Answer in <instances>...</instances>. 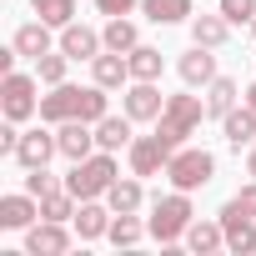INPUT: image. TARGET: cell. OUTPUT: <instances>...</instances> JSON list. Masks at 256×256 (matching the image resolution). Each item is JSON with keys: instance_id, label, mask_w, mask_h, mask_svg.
<instances>
[{"instance_id": "cell-1", "label": "cell", "mask_w": 256, "mask_h": 256, "mask_svg": "<svg viewBox=\"0 0 256 256\" xmlns=\"http://www.w3.org/2000/svg\"><path fill=\"white\" fill-rule=\"evenodd\" d=\"M206 120V100L201 96H166V110L156 120V136L166 151H181L186 136H196V126Z\"/></svg>"}, {"instance_id": "cell-2", "label": "cell", "mask_w": 256, "mask_h": 256, "mask_svg": "<svg viewBox=\"0 0 256 256\" xmlns=\"http://www.w3.org/2000/svg\"><path fill=\"white\" fill-rule=\"evenodd\" d=\"M116 186V151H96L86 161H70V176H66V191L76 201H96Z\"/></svg>"}, {"instance_id": "cell-3", "label": "cell", "mask_w": 256, "mask_h": 256, "mask_svg": "<svg viewBox=\"0 0 256 256\" xmlns=\"http://www.w3.org/2000/svg\"><path fill=\"white\" fill-rule=\"evenodd\" d=\"M196 221V211H191V191H171V196H156L151 201V236L161 241V246H176V241H186V226Z\"/></svg>"}, {"instance_id": "cell-4", "label": "cell", "mask_w": 256, "mask_h": 256, "mask_svg": "<svg viewBox=\"0 0 256 256\" xmlns=\"http://www.w3.org/2000/svg\"><path fill=\"white\" fill-rule=\"evenodd\" d=\"M211 176H216V156L201 146H181L166 161V181L176 191H201V186H211Z\"/></svg>"}, {"instance_id": "cell-5", "label": "cell", "mask_w": 256, "mask_h": 256, "mask_svg": "<svg viewBox=\"0 0 256 256\" xmlns=\"http://www.w3.org/2000/svg\"><path fill=\"white\" fill-rule=\"evenodd\" d=\"M40 76H26V70H10L6 80H0V110H6V120H30L40 116Z\"/></svg>"}, {"instance_id": "cell-6", "label": "cell", "mask_w": 256, "mask_h": 256, "mask_svg": "<svg viewBox=\"0 0 256 256\" xmlns=\"http://www.w3.org/2000/svg\"><path fill=\"white\" fill-rule=\"evenodd\" d=\"M126 161H131V176H161L166 171V161H171V151L161 146V136H136L131 146H126Z\"/></svg>"}, {"instance_id": "cell-7", "label": "cell", "mask_w": 256, "mask_h": 256, "mask_svg": "<svg viewBox=\"0 0 256 256\" xmlns=\"http://www.w3.org/2000/svg\"><path fill=\"white\" fill-rule=\"evenodd\" d=\"M40 120H46V126L80 120V86H70V80L50 86V96H40Z\"/></svg>"}, {"instance_id": "cell-8", "label": "cell", "mask_w": 256, "mask_h": 256, "mask_svg": "<svg viewBox=\"0 0 256 256\" xmlns=\"http://www.w3.org/2000/svg\"><path fill=\"white\" fill-rule=\"evenodd\" d=\"M221 226H226V246H231L236 256H251V251H256V216H246L236 201L221 206Z\"/></svg>"}, {"instance_id": "cell-9", "label": "cell", "mask_w": 256, "mask_h": 256, "mask_svg": "<svg viewBox=\"0 0 256 256\" xmlns=\"http://www.w3.org/2000/svg\"><path fill=\"white\" fill-rule=\"evenodd\" d=\"M56 141H60V156H66V161H86V156L100 151L90 120H60V126H56Z\"/></svg>"}, {"instance_id": "cell-10", "label": "cell", "mask_w": 256, "mask_h": 256, "mask_svg": "<svg viewBox=\"0 0 256 256\" xmlns=\"http://www.w3.org/2000/svg\"><path fill=\"white\" fill-rule=\"evenodd\" d=\"M70 246V231H66V221H36L30 231H26V256H60Z\"/></svg>"}, {"instance_id": "cell-11", "label": "cell", "mask_w": 256, "mask_h": 256, "mask_svg": "<svg viewBox=\"0 0 256 256\" xmlns=\"http://www.w3.org/2000/svg\"><path fill=\"white\" fill-rule=\"evenodd\" d=\"M161 110H166V100H161L156 80H131L126 86V116L131 120H161Z\"/></svg>"}, {"instance_id": "cell-12", "label": "cell", "mask_w": 256, "mask_h": 256, "mask_svg": "<svg viewBox=\"0 0 256 256\" xmlns=\"http://www.w3.org/2000/svg\"><path fill=\"white\" fill-rule=\"evenodd\" d=\"M40 216V196L20 191V196H0V226L6 231H30Z\"/></svg>"}, {"instance_id": "cell-13", "label": "cell", "mask_w": 256, "mask_h": 256, "mask_svg": "<svg viewBox=\"0 0 256 256\" xmlns=\"http://www.w3.org/2000/svg\"><path fill=\"white\" fill-rule=\"evenodd\" d=\"M50 156H60V141H56L50 131H26V136H20V146H16V161H20L26 171L50 166Z\"/></svg>"}, {"instance_id": "cell-14", "label": "cell", "mask_w": 256, "mask_h": 256, "mask_svg": "<svg viewBox=\"0 0 256 256\" xmlns=\"http://www.w3.org/2000/svg\"><path fill=\"white\" fill-rule=\"evenodd\" d=\"M60 50H66L70 60H96V56L106 50V40H100L90 26H76V20H70V26H60Z\"/></svg>"}, {"instance_id": "cell-15", "label": "cell", "mask_w": 256, "mask_h": 256, "mask_svg": "<svg viewBox=\"0 0 256 256\" xmlns=\"http://www.w3.org/2000/svg\"><path fill=\"white\" fill-rule=\"evenodd\" d=\"M176 70H181V80H186L191 90H196V86H211V80L221 76V70H216V56H211L206 46H191V50L176 60Z\"/></svg>"}, {"instance_id": "cell-16", "label": "cell", "mask_w": 256, "mask_h": 256, "mask_svg": "<svg viewBox=\"0 0 256 256\" xmlns=\"http://www.w3.org/2000/svg\"><path fill=\"white\" fill-rule=\"evenodd\" d=\"M90 80L106 86V90H120L126 80H131V60H126L120 50H100V56L90 60Z\"/></svg>"}, {"instance_id": "cell-17", "label": "cell", "mask_w": 256, "mask_h": 256, "mask_svg": "<svg viewBox=\"0 0 256 256\" xmlns=\"http://www.w3.org/2000/svg\"><path fill=\"white\" fill-rule=\"evenodd\" d=\"M221 131H226V146H231V151L251 146V141H256V110H251V106H231V110L221 116Z\"/></svg>"}, {"instance_id": "cell-18", "label": "cell", "mask_w": 256, "mask_h": 256, "mask_svg": "<svg viewBox=\"0 0 256 256\" xmlns=\"http://www.w3.org/2000/svg\"><path fill=\"white\" fill-rule=\"evenodd\" d=\"M110 221H116L110 206H96V201H80V206H76V236H80V241H100V236L110 231Z\"/></svg>"}, {"instance_id": "cell-19", "label": "cell", "mask_w": 256, "mask_h": 256, "mask_svg": "<svg viewBox=\"0 0 256 256\" xmlns=\"http://www.w3.org/2000/svg\"><path fill=\"white\" fill-rule=\"evenodd\" d=\"M191 40L206 50H221L231 40V20L226 16H191Z\"/></svg>"}, {"instance_id": "cell-20", "label": "cell", "mask_w": 256, "mask_h": 256, "mask_svg": "<svg viewBox=\"0 0 256 256\" xmlns=\"http://www.w3.org/2000/svg\"><path fill=\"white\" fill-rule=\"evenodd\" d=\"M186 246H191L196 256L221 251V246H226V226H221V216H216V221H191V226H186Z\"/></svg>"}, {"instance_id": "cell-21", "label": "cell", "mask_w": 256, "mask_h": 256, "mask_svg": "<svg viewBox=\"0 0 256 256\" xmlns=\"http://www.w3.org/2000/svg\"><path fill=\"white\" fill-rule=\"evenodd\" d=\"M100 40H106V50L131 56V50L141 46V30H136V20H131V16H110V20H106V30H100Z\"/></svg>"}, {"instance_id": "cell-22", "label": "cell", "mask_w": 256, "mask_h": 256, "mask_svg": "<svg viewBox=\"0 0 256 256\" xmlns=\"http://www.w3.org/2000/svg\"><path fill=\"white\" fill-rule=\"evenodd\" d=\"M131 116H100L96 120V146L100 151H120V146H131Z\"/></svg>"}, {"instance_id": "cell-23", "label": "cell", "mask_w": 256, "mask_h": 256, "mask_svg": "<svg viewBox=\"0 0 256 256\" xmlns=\"http://www.w3.org/2000/svg\"><path fill=\"white\" fill-rule=\"evenodd\" d=\"M50 30H56V26H46V20H30V26H20V30H16V40H10V46H16L26 60H40V56L50 50Z\"/></svg>"}, {"instance_id": "cell-24", "label": "cell", "mask_w": 256, "mask_h": 256, "mask_svg": "<svg viewBox=\"0 0 256 256\" xmlns=\"http://www.w3.org/2000/svg\"><path fill=\"white\" fill-rule=\"evenodd\" d=\"M106 206H110V211H141V206H146V191H141V176H126V181L116 176V186L106 191Z\"/></svg>"}, {"instance_id": "cell-25", "label": "cell", "mask_w": 256, "mask_h": 256, "mask_svg": "<svg viewBox=\"0 0 256 256\" xmlns=\"http://www.w3.org/2000/svg\"><path fill=\"white\" fill-rule=\"evenodd\" d=\"M141 10H146V20H156V26H181V20H191V0H141Z\"/></svg>"}, {"instance_id": "cell-26", "label": "cell", "mask_w": 256, "mask_h": 256, "mask_svg": "<svg viewBox=\"0 0 256 256\" xmlns=\"http://www.w3.org/2000/svg\"><path fill=\"white\" fill-rule=\"evenodd\" d=\"M236 96H241V90H236V80H231V76H216V80L206 86V116H216V120H221V116L236 106Z\"/></svg>"}, {"instance_id": "cell-27", "label": "cell", "mask_w": 256, "mask_h": 256, "mask_svg": "<svg viewBox=\"0 0 256 256\" xmlns=\"http://www.w3.org/2000/svg\"><path fill=\"white\" fill-rule=\"evenodd\" d=\"M146 231H151V226H141V221H136V211H116V221H110L106 241H110V246H136Z\"/></svg>"}, {"instance_id": "cell-28", "label": "cell", "mask_w": 256, "mask_h": 256, "mask_svg": "<svg viewBox=\"0 0 256 256\" xmlns=\"http://www.w3.org/2000/svg\"><path fill=\"white\" fill-rule=\"evenodd\" d=\"M126 60H131V80H161V66H166L156 46H136Z\"/></svg>"}, {"instance_id": "cell-29", "label": "cell", "mask_w": 256, "mask_h": 256, "mask_svg": "<svg viewBox=\"0 0 256 256\" xmlns=\"http://www.w3.org/2000/svg\"><path fill=\"white\" fill-rule=\"evenodd\" d=\"M30 10H36L46 26H56V30H60V26H70V20H76V0H30Z\"/></svg>"}, {"instance_id": "cell-30", "label": "cell", "mask_w": 256, "mask_h": 256, "mask_svg": "<svg viewBox=\"0 0 256 256\" xmlns=\"http://www.w3.org/2000/svg\"><path fill=\"white\" fill-rule=\"evenodd\" d=\"M40 216L46 221H76V196L60 186V191H50V196H40Z\"/></svg>"}, {"instance_id": "cell-31", "label": "cell", "mask_w": 256, "mask_h": 256, "mask_svg": "<svg viewBox=\"0 0 256 256\" xmlns=\"http://www.w3.org/2000/svg\"><path fill=\"white\" fill-rule=\"evenodd\" d=\"M66 66H70V56H66V50H46V56L36 60L40 86H60V80H66Z\"/></svg>"}, {"instance_id": "cell-32", "label": "cell", "mask_w": 256, "mask_h": 256, "mask_svg": "<svg viewBox=\"0 0 256 256\" xmlns=\"http://www.w3.org/2000/svg\"><path fill=\"white\" fill-rule=\"evenodd\" d=\"M221 16L231 26H251L256 20V0H221Z\"/></svg>"}, {"instance_id": "cell-33", "label": "cell", "mask_w": 256, "mask_h": 256, "mask_svg": "<svg viewBox=\"0 0 256 256\" xmlns=\"http://www.w3.org/2000/svg\"><path fill=\"white\" fill-rule=\"evenodd\" d=\"M26 191H30V196H50V191H60V186H56V176H50L46 166H36V171H26Z\"/></svg>"}, {"instance_id": "cell-34", "label": "cell", "mask_w": 256, "mask_h": 256, "mask_svg": "<svg viewBox=\"0 0 256 256\" xmlns=\"http://www.w3.org/2000/svg\"><path fill=\"white\" fill-rule=\"evenodd\" d=\"M136 6H141V0H96V10H100L106 20H110V16H131Z\"/></svg>"}, {"instance_id": "cell-35", "label": "cell", "mask_w": 256, "mask_h": 256, "mask_svg": "<svg viewBox=\"0 0 256 256\" xmlns=\"http://www.w3.org/2000/svg\"><path fill=\"white\" fill-rule=\"evenodd\" d=\"M231 201H236V206H241L246 216H256V176H251V186H241V191H236Z\"/></svg>"}, {"instance_id": "cell-36", "label": "cell", "mask_w": 256, "mask_h": 256, "mask_svg": "<svg viewBox=\"0 0 256 256\" xmlns=\"http://www.w3.org/2000/svg\"><path fill=\"white\" fill-rule=\"evenodd\" d=\"M241 96H246V106H251V110H256V80H251V86H246V90H241Z\"/></svg>"}, {"instance_id": "cell-37", "label": "cell", "mask_w": 256, "mask_h": 256, "mask_svg": "<svg viewBox=\"0 0 256 256\" xmlns=\"http://www.w3.org/2000/svg\"><path fill=\"white\" fill-rule=\"evenodd\" d=\"M246 171L256 176V141H251V151H246Z\"/></svg>"}, {"instance_id": "cell-38", "label": "cell", "mask_w": 256, "mask_h": 256, "mask_svg": "<svg viewBox=\"0 0 256 256\" xmlns=\"http://www.w3.org/2000/svg\"><path fill=\"white\" fill-rule=\"evenodd\" d=\"M251 40H256V20H251Z\"/></svg>"}]
</instances>
